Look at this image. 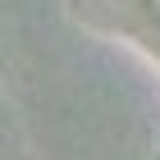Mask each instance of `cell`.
<instances>
[{
  "instance_id": "1",
  "label": "cell",
  "mask_w": 160,
  "mask_h": 160,
  "mask_svg": "<svg viewBox=\"0 0 160 160\" xmlns=\"http://www.w3.org/2000/svg\"><path fill=\"white\" fill-rule=\"evenodd\" d=\"M151 5H156V14H160V0H151Z\"/></svg>"
}]
</instances>
